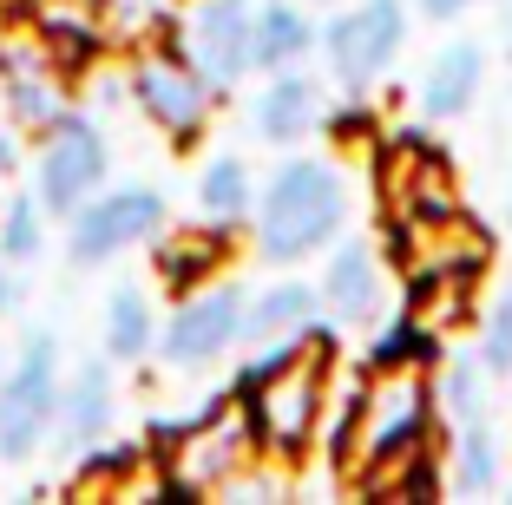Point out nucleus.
Segmentation results:
<instances>
[{"instance_id": "obj_15", "label": "nucleus", "mask_w": 512, "mask_h": 505, "mask_svg": "<svg viewBox=\"0 0 512 505\" xmlns=\"http://www.w3.org/2000/svg\"><path fill=\"white\" fill-rule=\"evenodd\" d=\"M322 302L335 322H375L381 315V256L375 243H342L322 276Z\"/></svg>"}, {"instance_id": "obj_12", "label": "nucleus", "mask_w": 512, "mask_h": 505, "mask_svg": "<svg viewBox=\"0 0 512 505\" xmlns=\"http://www.w3.org/2000/svg\"><path fill=\"white\" fill-rule=\"evenodd\" d=\"M243 335V302H237V289H224V283H204V289H191L184 296V309L171 315V328H165V361L171 368H204V361H217L230 342Z\"/></svg>"}, {"instance_id": "obj_4", "label": "nucleus", "mask_w": 512, "mask_h": 505, "mask_svg": "<svg viewBox=\"0 0 512 505\" xmlns=\"http://www.w3.org/2000/svg\"><path fill=\"white\" fill-rule=\"evenodd\" d=\"M60 420V374H53V335H27L20 368L0 381V460H27Z\"/></svg>"}, {"instance_id": "obj_5", "label": "nucleus", "mask_w": 512, "mask_h": 505, "mask_svg": "<svg viewBox=\"0 0 512 505\" xmlns=\"http://www.w3.org/2000/svg\"><path fill=\"white\" fill-rule=\"evenodd\" d=\"M381 197L401 223L414 217H447L460 210V178H453V164L427 145V132H401L388 151H381V171H375Z\"/></svg>"}, {"instance_id": "obj_28", "label": "nucleus", "mask_w": 512, "mask_h": 505, "mask_svg": "<svg viewBox=\"0 0 512 505\" xmlns=\"http://www.w3.org/2000/svg\"><path fill=\"white\" fill-rule=\"evenodd\" d=\"M335 132H342L348 145H355V132L368 138V132H375V119H368V112H342V119H335Z\"/></svg>"}, {"instance_id": "obj_31", "label": "nucleus", "mask_w": 512, "mask_h": 505, "mask_svg": "<svg viewBox=\"0 0 512 505\" xmlns=\"http://www.w3.org/2000/svg\"><path fill=\"white\" fill-rule=\"evenodd\" d=\"M0 309H14V276H7V263H0Z\"/></svg>"}, {"instance_id": "obj_1", "label": "nucleus", "mask_w": 512, "mask_h": 505, "mask_svg": "<svg viewBox=\"0 0 512 505\" xmlns=\"http://www.w3.org/2000/svg\"><path fill=\"white\" fill-rule=\"evenodd\" d=\"M329 368H335V335L329 328H296L283 355L256 361L243 374L237 401L256 427V446H270L276 460H296L316 440L322 414H329Z\"/></svg>"}, {"instance_id": "obj_3", "label": "nucleus", "mask_w": 512, "mask_h": 505, "mask_svg": "<svg viewBox=\"0 0 512 505\" xmlns=\"http://www.w3.org/2000/svg\"><path fill=\"white\" fill-rule=\"evenodd\" d=\"M158 460H165L178 499H197V492H224L243 466L256 460V427L243 414V401L217 407L204 420H184V427H158Z\"/></svg>"}, {"instance_id": "obj_23", "label": "nucleus", "mask_w": 512, "mask_h": 505, "mask_svg": "<svg viewBox=\"0 0 512 505\" xmlns=\"http://www.w3.org/2000/svg\"><path fill=\"white\" fill-rule=\"evenodd\" d=\"M106 348L119 361H138L151 348V309H145L138 289H112V302H106Z\"/></svg>"}, {"instance_id": "obj_25", "label": "nucleus", "mask_w": 512, "mask_h": 505, "mask_svg": "<svg viewBox=\"0 0 512 505\" xmlns=\"http://www.w3.org/2000/svg\"><path fill=\"white\" fill-rule=\"evenodd\" d=\"M434 401L447 407L453 427H467V420H486V401H480V368H473V361H447V368H440Z\"/></svg>"}, {"instance_id": "obj_11", "label": "nucleus", "mask_w": 512, "mask_h": 505, "mask_svg": "<svg viewBox=\"0 0 512 505\" xmlns=\"http://www.w3.org/2000/svg\"><path fill=\"white\" fill-rule=\"evenodd\" d=\"M165 223V197L158 191H106L99 204L73 210V263H106L125 243H145Z\"/></svg>"}, {"instance_id": "obj_26", "label": "nucleus", "mask_w": 512, "mask_h": 505, "mask_svg": "<svg viewBox=\"0 0 512 505\" xmlns=\"http://www.w3.org/2000/svg\"><path fill=\"white\" fill-rule=\"evenodd\" d=\"M0 250L14 256V263L40 256V197H14V204L0 210Z\"/></svg>"}, {"instance_id": "obj_16", "label": "nucleus", "mask_w": 512, "mask_h": 505, "mask_svg": "<svg viewBox=\"0 0 512 505\" xmlns=\"http://www.w3.org/2000/svg\"><path fill=\"white\" fill-rule=\"evenodd\" d=\"M480 79H486V53L473 40L440 46V60L427 66V79H421V112L427 119H460V112L480 99Z\"/></svg>"}, {"instance_id": "obj_30", "label": "nucleus", "mask_w": 512, "mask_h": 505, "mask_svg": "<svg viewBox=\"0 0 512 505\" xmlns=\"http://www.w3.org/2000/svg\"><path fill=\"white\" fill-rule=\"evenodd\" d=\"M0 178H14V138L0 132Z\"/></svg>"}, {"instance_id": "obj_7", "label": "nucleus", "mask_w": 512, "mask_h": 505, "mask_svg": "<svg viewBox=\"0 0 512 505\" xmlns=\"http://www.w3.org/2000/svg\"><path fill=\"white\" fill-rule=\"evenodd\" d=\"M178 46L211 86H230L256 66V7L250 0H197L178 27Z\"/></svg>"}, {"instance_id": "obj_6", "label": "nucleus", "mask_w": 512, "mask_h": 505, "mask_svg": "<svg viewBox=\"0 0 512 505\" xmlns=\"http://www.w3.org/2000/svg\"><path fill=\"white\" fill-rule=\"evenodd\" d=\"M106 138H99V125L92 119H53L46 125V145H40V210H53V217H73L79 204H86L92 191H99V178H106Z\"/></svg>"}, {"instance_id": "obj_19", "label": "nucleus", "mask_w": 512, "mask_h": 505, "mask_svg": "<svg viewBox=\"0 0 512 505\" xmlns=\"http://www.w3.org/2000/svg\"><path fill=\"white\" fill-rule=\"evenodd\" d=\"M309 40H316V27H309L302 7H289V0H263V7H256V66L302 60Z\"/></svg>"}, {"instance_id": "obj_21", "label": "nucleus", "mask_w": 512, "mask_h": 505, "mask_svg": "<svg viewBox=\"0 0 512 505\" xmlns=\"http://www.w3.org/2000/svg\"><path fill=\"white\" fill-rule=\"evenodd\" d=\"M414 283V302H407V315L421 328H434V335H447L453 322H467L473 309V276H453V269H434V276H407Z\"/></svg>"}, {"instance_id": "obj_10", "label": "nucleus", "mask_w": 512, "mask_h": 505, "mask_svg": "<svg viewBox=\"0 0 512 505\" xmlns=\"http://www.w3.org/2000/svg\"><path fill=\"white\" fill-rule=\"evenodd\" d=\"M401 33H407V14L401 0H362L355 14H342L329 27V66L342 86L362 92L368 79L388 73V60L401 53Z\"/></svg>"}, {"instance_id": "obj_17", "label": "nucleus", "mask_w": 512, "mask_h": 505, "mask_svg": "<svg viewBox=\"0 0 512 505\" xmlns=\"http://www.w3.org/2000/svg\"><path fill=\"white\" fill-rule=\"evenodd\" d=\"M224 256H230V237L224 230H184V237H165L158 243V276H165L171 289H204L224 269Z\"/></svg>"}, {"instance_id": "obj_20", "label": "nucleus", "mask_w": 512, "mask_h": 505, "mask_svg": "<svg viewBox=\"0 0 512 505\" xmlns=\"http://www.w3.org/2000/svg\"><path fill=\"white\" fill-rule=\"evenodd\" d=\"M106 420H112V381H106V368L92 361V368H79L73 387H66V401H60V433H66L73 446H86L92 433H106Z\"/></svg>"}, {"instance_id": "obj_18", "label": "nucleus", "mask_w": 512, "mask_h": 505, "mask_svg": "<svg viewBox=\"0 0 512 505\" xmlns=\"http://www.w3.org/2000/svg\"><path fill=\"white\" fill-rule=\"evenodd\" d=\"M316 302H322V289H309V283H276V289H263V296L243 309V335H250V342L296 335V328L316 322Z\"/></svg>"}, {"instance_id": "obj_8", "label": "nucleus", "mask_w": 512, "mask_h": 505, "mask_svg": "<svg viewBox=\"0 0 512 505\" xmlns=\"http://www.w3.org/2000/svg\"><path fill=\"white\" fill-rule=\"evenodd\" d=\"M388 250H394V263H401L407 276H434V269L480 276L486 256H493V243H486V230L467 217V210H447V217H414V223L394 217Z\"/></svg>"}, {"instance_id": "obj_9", "label": "nucleus", "mask_w": 512, "mask_h": 505, "mask_svg": "<svg viewBox=\"0 0 512 505\" xmlns=\"http://www.w3.org/2000/svg\"><path fill=\"white\" fill-rule=\"evenodd\" d=\"M132 92L138 105H145L151 125H165L178 145H191L197 132H204V119H211V79L197 73L191 60H178V53H145L132 73Z\"/></svg>"}, {"instance_id": "obj_2", "label": "nucleus", "mask_w": 512, "mask_h": 505, "mask_svg": "<svg viewBox=\"0 0 512 505\" xmlns=\"http://www.w3.org/2000/svg\"><path fill=\"white\" fill-rule=\"evenodd\" d=\"M342 217H348L342 171L322 158H289L263 191V210H256V250L270 263H302L342 230Z\"/></svg>"}, {"instance_id": "obj_29", "label": "nucleus", "mask_w": 512, "mask_h": 505, "mask_svg": "<svg viewBox=\"0 0 512 505\" xmlns=\"http://www.w3.org/2000/svg\"><path fill=\"white\" fill-rule=\"evenodd\" d=\"M473 0H421V14H434V20H453V14H467Z\"/></svg>"}, {"instance_id": "obj_24", "label": "nucleus", "mask_w": 512, "mask_h": 505, "mask_svg": "<svg viewBox=\"0 0 512 505\" xmlns=\"http://www.w3.org/2000/svg\"><path fill=\"white\" fill-rule=\"evenodd\" d=\"M197 204H204V217H217V223L243 217V210H250V171H243V158H217V164H204Z\"/></svg>"}, {"instance_id": "obj_22", "label": "nucleus", "mask_w": 512, "mask_h": 505, "mask_svg": "<svg viewBox=\"0 0 512 505\" xmlns=\"http://www.w3.org/2000/svg\"><path fill=\"white\" fill-rule=\"evenodd\" d=\"M499 479V453H493V433L486 420H467L460 440H453V466H447V492H486Z\"/></svg>"}, {"instance_id": "obj_27", "label": "nucleus", "mask_w": 512, "mask_h": 505, "mask_svg": "<svg viewBox=\"0 0 512 505\" xmlns=\"http://www.w3.org/2000/svg\"><path fill=\"white\" fill-rule=\"evenodd\" d=\"M480 368L512 374V289L493 302V315H486V348H480Z\"/></svg>"}, {"instance_id": "obj_14", "label": "nucleus", "mask_w": 512, "mask_h": 505, "mask_svg": "<svg viewBox=\"0 0 512 505\" xmlns=\"http://www.w3.org/2000/svg\"><path fill=\"white\" fill-rule=\"evenodd\" d=\"M60 66H53V53L46 46H14V53H0V99H7V112H14L20 125H33V132H46V125L60 119Z\"/></svg>"}, {"instance_id": "obj_13", "label": "nucleus", "mask_w": 512, "mask_h": 505, "mask_svg": "<svg viewBox=\"0 0 512 505\" xmlns=\"http://www.w3.org/2000/svg\"><path fill=\"white\" fill-rule=\"evenodd\" d=\"M322 119H329V99H322V86L309 73H276L270 86L256 92V112H250L256 138H270V145H296Z\"/></svg>"}]
</instances>
